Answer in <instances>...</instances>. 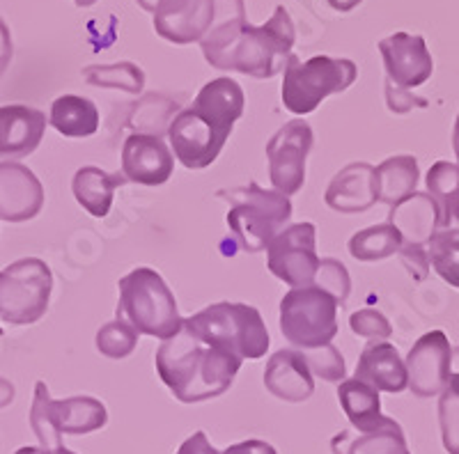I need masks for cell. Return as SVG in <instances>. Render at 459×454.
<instances>
[{
    "label": "cell",
    "mask_w": 459,
    "mask_h": 454,
    "mask_svg": "<svg viewBox=\"0 0 459 454\" xmlns=\"http://www.w3.org/2000/svg\"><path fill=\"white\" fill-rule=\"evenodd\" d=\"M400 260L404 261V267L407 271L411 273L413 280L423 282L429 273V255L428 248L420 244H402L400 251Z\"/></svg>",
    "instance_id": "cell-37"
},
{
    "label": "cell",
    "mask_w": 459,
    "mask_h": 454,
    "mask_svg": "<svg viewBox=\"0 0 459 454\" xmlns=\"http://www.w3.org/2000/svg\"><path fill=\"white\" fill-rule=\"evenodd\" d=\"M453 150H455V157H457V166H459V116H457V122H455V131H453Z\"/></svg>",
    "instance_id": "cell-46"
},
{
    "label": "cell",
    "mask_w": 459,
    "mask_h": 454,
    "mask_svg": "<svg viewBox=\"0 0 459 454\" xmlns=\"http://www.w3.org/2000/svg\"><path fill=\"white\" fill-rule=\"evenodd\" d=\"M117 319L134 326L138 335H152L166 342L182 330L184 319L179 317L175 294L159 271L134 269L117 282Z\"/></svg>",
    "instance_id": "cell-5"
},
{
    "label": "cell",
    "mask_w": 459,
    "mask_h": 454,
    "mask_svg": "<svg viewBox=\"0 0 459 454\" xmlns=\"http://www.w3.org/2000/svg\"><path fill=\"white\" fill-rule=\"evenodd\" d=\"M53 273L39 257H23L0 271V319L7 324H35L47 314Z\"/></svg>",
    "instance_id": "cell-10"
},
{
    "label": "cell",
    "mask_w": 459,
    "mask_h": 454,
    "mask_svg": "<svg viewBox=\"0 0 459 454\" xmlns=\"http://www.w3.org/2000/svg\"><path fill=\"white\" fill-rule=\"evenodd\" d=\"M12 399H14V386L10 381H5V379H0V408L7 407Z\"/></svg>",
    "instance_id": "cell-43"
},
{
    "label": "cell",
    "mask_w": 459,
    "mask_h": 454,
    "mask_svg": "<svg viewBox=\"0 0 459 454\" xmlns=\"http://www.w3.org/2000/svg\"><path fill=\"white\" fill-rule=\"evenodd\" d=\"M379 53L388 73V83L411 90L432 79L434 60L420 35L395 32L379 42Z\"/></svg>",
    "instance_id": "cell-14"
},
{
    "label": "cell",
    "mask_w": 459,
    "mask_h": 454,
    "mask_svg": "<svg viewBox=\"0 0 459 454\" xmlns=\"http://www.w3.org/2000/svg\"><path fill=\"white\" fill-rule=\"evenodd\" d=\"M354 379L368 383L377 392H402L409 388L407 365L400 358V351L388 342H372L363 349L356 363Z\"/></svg>",
    "instance_id": "cell-21"
},
{
    "label": "cell",
    "mask_w": 459,
    "mask_h": 454,
    "mask_svg": "<svg viewBox=\"0 0 459 454\" xmlns=\"http://www.w3.org/2000/svg\"><path fill=\"white\" fill-rule=\"evenodd\" d=\"M14 454H53V450H47V448H22V450H16Z\"/></svg>",
    "instance_id": "cell-45"
},
{
    "label": "cell",
    "mask_w": 459,
    "mask_h": 454,
    "mask_svg": "<svg viewBox=\"0 0 459 454\" xmlns=\"http://www.w3.org/2000/svg\"><path fill=\"white\" fill-rule=\"evenodd\" d=\"M306 355V361H308V367L313 374H317L319 379L329 383H340L347 374L344 370V358L340 355V351L335 349L333 345L319 347V349H310Z\"/></svg>",
    "instance_id": "cell-34"
},
{
    "label": "cell",
    "mask_w": 459,
    "mask_h": 454,
    "mask_svg": "<svg viewBox=\"0 0 459 454\" xmlns=\"http://www.w3.org/2000/svg\"><path fill=\"white\" fill-rule=\"evenodd\" d=\"M244 116V90L232 79H214L198 92L188 108L168 126L178 161L186 170H204L219 158L232 126Z\"/></svg>",
    "instance_id": "cell-2"
},
{
    "label": "cell",
    "mask_w": 459,
    "mask_h": 454,
    "mask_svg": "<svg viewBox=\"0 0 459 454\" xmlns=\"http://www.w3.org/2000/svg\"><path fill=\"white\" fill-rule=\"evenodd\" d=\"M266 390L285 402H306L315 392V379L301 351L281 349L269 358L264 370Z\"/></svg>",
    "instance_id": "cell-19"
},
{
    "label": "cell",
    "mask_w": 459,
    "mask_h": 454,
    "mask_svg": "<svg viewBox=\"0 0 459 454\" xmlns=\"http://www.w3.org/2000/svg\"><path fill=\"white\" fill-rule=\"evenodd\" d=\"M138 345V330L129 326L126 321L117 319L110 324L101 326L97 333V349L106 355V358H126L131 351Z\"/></svg>",
    "instance_id": "cell-32"
},
{
    "label": "cell",
    "mask_w": 459,
    "mask_h": 454,
    "mask_svg": "<svg viewBox=\"0 0 459 454\" xmlns=\"http://www.w3.org/2000/svg\"><path fill=\"white\" fill-rule=\"evenodd\" d=\"M221 454H278L273 445L264 443V441H244V443L230 445Z\"/></svg>",
    "instance_id": "cell-40"
},
{
    "label": "cell",
    "mask_w": 459,
    "mask_h": 454,
    "mask_svg": "<svg viewBox=\"0 0 459 454\" xmlns=\"http://www.w3.org/2000/svg\"><path fill=\"white\" fill-rule=\"evenodd\" d=\"M453 347L444 330H429L409 351L407 379L416 397H437L448 388Z\"/></svg>",
    "instance_id": "cell-13"
},
{
    "label": "cell",
    "mask_w": 459,
    "mask_h": 454,
    "mask_svg": "<svg viewBox=\"0 0 459 454\" xmlns=\"http://www.w3.org/2000/svg\"><path fill=\"white\" fill-rule=\"evenodd\" d=\"M108 423L104 402L94 397L51 399L44 381L35 383V399L30 408V427L42 448H63V433H92Z\"/></svg>",
    "instance_id": "cell-8"
},
{
    "label": "cell",
    "mask_w": 459,
    "mask_h": 454,
    "mask_svg": "<svg viewBox=\"0 0 459 454\" xmlns=\"http://www.w3.org/2000/svg\"><path fill=\"white\" fill-rule=\"evenodd\" d=\"M154 361L161 381L184 404L207 402L223 395L244 363L219 347L207 345L184 326L159 347Z\"/></svg>",
    "instance_id": "cell-3"
},
{
    "label": "cell",
    "mask_w": 459,
    "mask_h": 454,
    "mask_svg": "<svg viewBox=\"0 0 459 454\" xmlns=\"http://www.w3.org/2000/svg\"><path fill=\"white\" fill-rule=\"evenodd\" d=\"M313 285L315 287L324 289L326 294H331L340 308L347 303V296H350V289H351L350 273H347L344 264H340V261L333 260V257H324V260H319V267H317V273H315Z\"/></svg>",
    "instance_id": "cell-33"
},
{
    "label": "cell",
    "mask_w": 459,
    "mask_h": 454,
    "mask_svg": "<svg viewBox=\"0 0 459 454\" xmlns=\"http://www.w3.org/2000/svg\"><path fill=\"white\" fill-rule=\"evenodd\" d=\"M317 230L313 223L290 225L266 248V267L292 289L313 285L319 267Z\"/></svg>",
    "instance_id": "cell-11"
},
{
    "label": "cell",
    "mask_w": 459,
    "mask_h": 454,
    "mask_svg": "<svg viewBox=\"0 0 459 454\" xmlns=\"http://www.w3.org/2000/svg\"><path fill=\"white\" fill-rule=\"evenodd\" d=\"M429 267L450 287L459 289V230H441L428 244Z\"/></svg>",
    "instance_id": "cell-29"
},
{
    "label": "cell",
    "mask_w": 459,
    "mask_h": 454,
    "mask_svg": "<svg viewBox=\"0 0 459 454\" xmlns=\"http://www.w3.org/2000/svg\"><path fill=\"white\" fill-rule=\"evenodd\" d=\"M281 330L299 349H319L338 335V303L324 289H290L281 301Z\"/></svg>",
    "instance_id": "cell-9"
},
{
    "label": "cell",
    "mask_w": 459,
    "mask_h": 454,
    "mask_svg": "<svg viewBox=\"0 0 459 454\" xmlns=\"http://www.w3.org/2000/svg\"><path fill=\"white\" fill-rule=\"evenodd\" d=\"M10 60H12V35H10V28L5 26V21L0 19V76L5 73Z\"/></svg>",
    "instance_id": "cell-41"
},
{
    "label": "cell",
    "mask_w": 459,
    "mask_h": 454,
    "mask_svg": "<svg viewBox=\"0 0 459 454\" xmlns=\"http://www.w3.org/2000/svg\"><path fill=\"white\" fill-rule=\"evenodd\" d=\"M74 3H76L79 7H92L97 0H74Z\"/></svg>",
    "instance_id": "cell-49"
},
{
    "label": "cell",
    "mask_w": 459,
    "mask_h": 454,
    "mask_svg": "<svg viewBox=\"0 0 459 454\" xmlns=\"http://www.w3.org/2000/svg\"><path fill=\"white\" fill-rule=\"evenodd\" d=\"M216 198L230 204L228 227L244 253H262L292 220V202L278 191H266L255 182L239 188H221Z\"/></svg>",
    "instance_id": "cell-4"
},
{
    "label": "cell",
    "mask_w": 459,
    "mask_h": 454,
    "mask_svg": "<svg viewBox=\"0 0 459 454\" xmlns=\"http://www.w3.org/2000/svg\"><path fill=\"white\" fill-rule=\"evenodd\" d=\"M178 454H221L214 445L209 443L204 432H195L194 436H188L182 445H179Z\"/></svg>",
    "instance_id": "cell-39"
},
{
    "label": "cell",
    "mask_w": 459,
    "mask_h": 454,
    "mask_svg": "<svg viewBox=\"0 0 459 454\" xmlns=\"http://www.w3.org/2000/svg\"><path fill=\"white\" fill-rule=\"evenodd\" d=\"M400 230L393 223H381L356 232L350 239V253L359 261H381L402 248Z\"/></svg>",
    "instance_id": "cell-27"
},
{
    "label": "cell",
    "mask_w": 459,
    "mask_h": 454,
    "mask_svg": "<svg viewBox=\"0 0 459 454\" xmlns=\"http://www.w3.org/2000/svg\"><path fill=\"white\" fill-rule=\"evenodd\" d=\"M446 390L459 395V347H457V349H453V363H450V381H448V388H446Z\"/></svg>",
    "instance_id": "cell-42"
},
{
    "label": "cell",
    "mask_w": 459,
    "mask_h": 454,
    "mask_svg": "<svg viewBox=\"0 0 459 454\" xmlns=\"http://www.w3.org/2000/svg\"><path fill=\"white\" fill-rule=\"evenodd\" d=\"M359 76V69L347 58L315 56L299 60L290 56L282 79V104L294 116H308L331 94L344 92Z\"/></svg>",
    "instance_id": "cell-7"
},
{
    "label": "cell",
    "mask_w": 459,
    "mask_h": 454,
    "mask_svg": "<svg viewBox=\"0 0 459 454\" xmlns=\"http://www.w3.org/2000/svg\"><path fill=\"white\" fill-rule=\"evenodd\" d=\"M428 193L441 211V227L448 230L453 223V202L459 195V166L450 161H437L428 173Z\"/></svg>",
    "instance_id": "cell-28"
},
{
    "label": "cell",
    "mask_w": 459,
    "mask_h": 454,
    "mask_svg": "<svg viewBox=\"0 0 459 454\" xmlns=\"http://www.w3.org/2000/svg\"><path fill=\"white\" fill-rule=\"evenodd\" d=\"M83 76L90 85L97 88H115L125 90L131 94H141L145 85V73L131 63L106 64V67H88L83 69Z\"/></svg>",
    "instance_id": "cell-31"
},
{
    "label": "cell",
    "mask_w": 459,
    "mask_h": 454,
    "mask_svg": "<svg viewBox=\"0 0 459 454\" xmlns=\"http://www.w3.org/2000/svg\"><path fill=\"white\" fill-rule=\"evenodd\" d=\"M47 131V116L30 106L0 108V157L26 158L39 147Z\"/></svg>",
    "instance_id": "cell-18"
},
{
    "label": "cell",
    "mask_w": 459,
    "mask_h": 454,
    "mask_svg": "<svg viewBox=\"0 0 459 454\" xmlns=\"http://www.w3.org/2000/svg\"><path fill=\"white\" fill-rule=\"evenodd\" d=\"M388 223H393L400 230L404 244H429L437 227H441V211L429 193L416 191L407 200L391 207Z\"/></svg>",
    "instance_id": "cell-22"
},
{
    "label": "cell",
    "mask_w": 459,
    "mask_h": 454,
    "mask_svg": "<svg viewBox=\"0 0 459 454\" xmlns=\"http://www.w3.org/2000/svg\"><path fill=\"white\" fill-rule=\"evenodd\" d=\"M184 329L241 361H260L272 345L262 314L246 303H214L184 319Z\"/></svg>",
    "instance_id": "cell-6"
},
{
    "label": "cell",
    "mask_w": 459,
    "mask_h": 454,
    "mask_svg": "<svg viewBox=\"0 0 459 454\" xmlns=\"http://www.w3.org/2000/svg\"><path fill=\"white\" fill-rule=\"evenodd\" d=\"M53 454H76V452H72V450H67V448H56L53 450Z\"/></svg>",
    "instance_id": "cell-50"
},
{
    "label": "cell",
    "mask_w": 459,
    "mask_h": 454,
    "mask_svg": "<svg viewBox=\"0 0 459 454\" xmlns=\"http://www.w3.org/2000/svg\"><path fill=\"white\" fill-rule=\"evenodd\" d=\"M338 399L359 433H370L388 424V415L381 413L379 392L359 379H347L338 386Z\"/></svg>",
    "instance_id": "cell-24"
},
{
    "label": "cell",
    "mask_w": 459,
    "mask_h": 454,
    "mask_svg": "<svg viewBox=\"0 0 459 454\" xmlns=\"http://www.w3.org/2000/svg\"><path fill=\"white\" fill-rule=\"evenodd\" d=\"M216 19V0H161L154 10V30L172 44L203 42Z\"/></svg>",
    "instance_id": "cell-15"
},
{
    "label": "cell",
    "mask_w": 459,
    "mask_h": 454,
    "mask_svg": "<svg viewBox=\"0 0 459 454\" xmlns=\"http://www.w3.org/2000/svg\"><path fill=\"white\" fill-rule=\"evenodd\" d=\"M159 3H161V0H138V5H141L145 12H154Z\"/></svg>",
    "instance_id": "cell-47"
},
{
    "label": "cell",
    "mask_w": 459,
    "mask_h": 454,
    "mask_svg": "<svg viewBox=\"0 0 459 454\" xmlns=\"http://www.w3.org/2000/svg\"><path fill=\"white\" fill-rule=\"evenodd\" d=\"M44 207L42 182L16 161L0 163V220L26 223Z\"/></svg>",
    "instance_id": "cell-17"
},
{
    "label": "cell",
    "mask_w": 459,
    "mask_h": 454,
    "mask_svg": "<svg viewBox=\"0 0 459 454\" xmlns=\"http://www.w3.org/2000/svg\"><path fill=\"white\" fill-rule=\"evenodd\" d=\"M386 104L393 113H397V116H404V113H409V110L413 108H428V101L418 99V97H413L409 90L397 88V85L388 83V81H386Z\"/></svg>",
    "instance_id": "cell-38"
},
{
    "label": "cell",
    "mask_w": 459,
    "mask_h": 454,
    "mask_svg": "<svg viewBox=\"0 0 459 454\" xmlns=\"http://www.w3.org/2000/svg\"><path fill=\"white\" fill-rule=\"evenodd\" d=\"M294 23L282 5L262 26L248 19H232L214 26L204 37V60L221 72H239L251 79H272L285 69L292 56Z\"/></svg>",
    "instance_id": "cell-1"
},
{
    "label": "cell",
    "mask_w": 459,
    "mask_h": 454,
    "mask_svg": "<svg viewBox=\"0 0 459 454\" xmlns=\"http://www.w3.org/2000/svg\"><path fill=\"white\" fill-rule=\"evenodd\" d=\"M363 0H329V5L333 7V10H340V12H350L354 10L356 5H360Z\"/></svg>",
    "instance_id": "cell-44"
},
{
    "label": "cell",
    "mask_w": 459,
    "mask_h": 454,
    "mask_svg": "<svg viewBox=\"0 0 459 454\" xmlns=\"http://www.w3.org/2000/svg\"><path fill=\"white\" fill-rule=\"evenodd\" d=\"M313 150V129L306 120H292L278 129L266 145L269 177L273 191L285 198L299 193L306 184V158Z\"/></svg>",
    "instance_id": "cell-12"
},
{
    "label": "cell",
    "mask_w": 459,
    "mask_h": 454,
    "mask_svg": "<svg viewBox=\"0 0 459 454\" xmlns=\"http://www.w3.org/2000/svg\"><path fill=\"white\" fill-rule=\"evenodd\" d=\"M126 177L122 173H104L101 167L85 166L74 175L72 191L76 202L94 218L108 216L113 207L115 191L125 186Z\"/></svg>",
    "instance_id": "cell-23"
},
{
    "label": "cell",
    "mask_w": 459,
    "mask_h": 454,
    "mask_svg": "<svg viewBox=\"0 0 459 454\" xmlns=\"http://www.w3.org/2000/svg\"><path fill=\"white\" fill-rule=\"evenodd\" d=\"M324 202L340 214H359L368 211L377 198V175L370 163H350L331 179Z\"/></svg>",
    "instance_id": "cell-20"
},
{
    "label": "cell",
    "mask_w": 459,
    "mask_h": 454,
    "mask_svg": "<svg viewBox=\"0 0 459 454\" xmlns=\"http://www.w3.org/2000/svg\"><path fill=\"white\" fill-rule=\"evenodd\" d=\"M453 220H457L459 223V195L455 198V202H453Z\"/></svg>",
    "instance_id": "cell-48"
},
{
    "label": "cell",
    "mask_w": 459,
    "mask_h": 454,
    "mask_svg": "<svg viewBox=\"0 0 459 454\" xmlns=\"http://www.w3.org/2000/svg\"><path fill=\"white\" fill-rule=\"evenodd\" d=\"M350 326L356 335L368 339H388L393 335V326L388 324V319L372 308L351 314Z\"/></svg>",
    "instance_id": "cell-36"
},
{
    "label": "cell",
    "mask_w": 459,
    "mask_h": 454,
    "mask_svg": "<svg viewBox=\"0 0 459 454\" xmlns=\"http://www.w3.org/2000/svg\"><path fill=\"white\" fill-rule=\"evenodd\" d=\"M340 454H411L407 450V441L402 427L395 420H388L381 429L370 433H359V439L350 443V448Z\"/></svg>",
    "instance_id": "cell-30"
},
{
    "label": "cell",
    "mask_w": 459,
    "mask_h": 454,
    "mask_svg": "<svg viewBox=\"0 0 459 454\" xmlns=\"http://www.w3.org/2000/svg\"><path fill=\"white\" fill-rule=\"evenodd\" d=\"M175 170V158L163 138L131 133L122 145V175L141 186H161Z\"/></svg>",
    "instance_id": "cell-16"
},
{
    "label": "cell",
    "mask_w": 459,
    "mask_h": 454,
    "mask_svg": "<svg viewBox=\"0 0 459 454\" xmlns=\"http://www.w3.org/2000/svg\"><path fill=\"white\" fill-rule=\"evenodd\" d=\"M377 175V198L379 202L395 207L402 200H407L409 195L416 193L418 186V161L409 154L402 157H391L381 166L375 167Z\"/></svg>",
    "instance_id": "cell-26"
},
{
    "label": "cell",
    "mask_w": 459,
    "mask_h": 454,
    "mask_svg": "<svg viewBox=\"0 0 459 454\" xmlns=\"http://www.w3.org/2000/svg\"><path fill=\"white\" fill-rule=\"evenodd\" d=\"M0 335H3V329H0Z\"/></svg>",
    "instance_id": "cell-51"
},
{
    "label": "cell",
    "mask_w": 459,
    "mask_h": 454,
    "mask_svg": "<svg viewBox=\"0 0 459 454\" xmlns=\"http://www.w3.org/2000/svg\"><path fill=\"white\" fill-rule=\"evenodd\" d=\"M48 124L65 138H90L100 129V110L85 97L63 94L53 101Z\"/></svg>",
    "instance_id": "cell-25"
},
{
    "label": "cell",
    "mask_w": 459,
    "mask_h": 454,
    "mask_svg": "<svg viewBox=\"0 0 459 454\" xmlns=\"http://www.w3.org/2000/svg\"><path fill=\"white\" fill-rule=\"evenodd\" d=\"M438 424L448 454H459V395L444 390L438 399Z\"/></svg>",
    "instance_id": "cell-35"
}]
</instances>
